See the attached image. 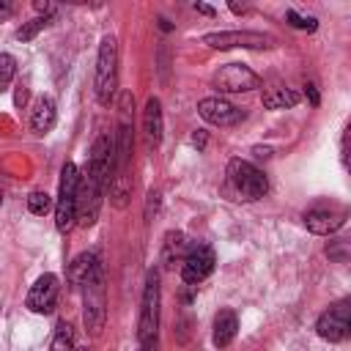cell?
<instances>
[{
  "label": "cell",
  "instance_id": "1",
  "mask_svg": "<svg viewBox=\"0 0 351 351\" xmlns=\"http://www.w3.org/2000/svg\"><path fill=\"white\" fill-rule=\"evenodd\" d=\"M77 192H80V170L74 162H66L60 170L58 197H55V228L69 233L77 222Z\"/></svg>",
  "mask_w": 351,
  "mask_h": 351
},
{
  "label": "cell",
  "instance_id": "2",
  "mask_svg": "<svg viewBox=\"0 0 351 351\" xmlns=\"http://www.w3.org/2000/svg\"><path fill=\"white\" fill-rule=\"evenodd\" d=\"M93 90L99 104H110L115 99V88H118V44L112 36H104L99 44V58H96V80H93Z\"/></svg>",
  "mask_w": 351,
  "mask_h": 351
},
{
  "label": "cell",
  "instance_id": "3",
  "mask_svg": "<svg viewBox=\"0 0 351 351\" xmlns=\"http://www.w3.org/2000/svg\"><path fill=\"white\" fill-rule=\"evenodd\" d=\"M159 274L151 269L145 277L143 288V302H140V321H137V340L140 346H156V332H159Z\"/></svg>",
  "mask_w": 351,
  "mask_h": 351
},
{
  "label": "cell",
  "instance_id": "4",
  "mask_svg": "<svg viewBox=\"0 0 351 351\" xmlns=\"http://www.w3.org/2000/svg\"><path fill=\"white\" fill-rule=\"evenodd\" d=\"M228 181L241 200H258L269 192L266 176L247 159H230L228 162Z\"/></svg>",
  "mask_w": 351,
  "mask_h": 351
},
{
  "label": "cell",
  "instance_id": "5",
  "mask_svg": "<svg viewBox=\"0 0 351 351\" xmlns=\"http://www.w3.org/2000/svg\"><path fill=\"white\" fill-rule=\"evenodd\" d=\"M211 85L219 93H244V90L261 88V77L244 63H225V66H219L214 71Z\"/></svg>",
  "mask_w": 351,
  "mask_h": 351
},
{
  "label": "cell",
  "instance_id": "6",
  "mask_svg": "<svg viewBox=\"0 0 351 351\" xmlns=\"http://www.w3.org/2000/svg\"><path fill=\"white\" fill-rule=\"evenodd\" d=\"M203 44H208L211 49H269L274 47V38L266 33H255V30H217V33H206Z\"/></svg>",
  "mask_w": 351,
  "mask_h": 351
},
{
  "label": "cell",
  "instance_id": "7",
  "mask_svg": "<svg viewBox=\"0 0 351 351\" xmlns=\"http://www.w3.org/2000/svg\"><path fill=\"white\" fill-rule=\"evenodd\" d=\"M351 329V307L348 302H337L329 310H324L315 321V332L326 343H343Z\"/></svg>",
  "mask_w": 351,
  "mask_h": 351
},
{
  "label": "cell",
  "instance_id": "8",
  "mask_svg": "<svg viewBox=\"0 0 351 351\" xmlns=\"http://www.w3.org/2000/svg\"><path fill=\"white\" fill-rule=\"evenodd\" d=\"M214 263H217V255L208 244H189L181 261V280L189 285H197L214 271Z\"/></svg>",
  "mask_w": 351,
  "mask_h": 351
},
{
  "label": "cell",
  "instance_id": "9",
  "mask_svg": "<svg viewBox=\"0 0 351 351\" xmlns=\"http://www.w3.org/2000/svg\"><path fill=\"white\" fill-rule=\"evenodd\" d=\"M346 219H348V208L346 206H335V203L313 206L310 211H304V225L315 236H329V233L340 230L346 225Z\"/></svg>",
  "mask_w": 351,
  "mask_h": 351
},
{
  "label": "cell",
  "instance_id": "10",
  "mask_svg": "<svg viewBox=\"0 0 351 351\" xmlns=\"http://www.w3.org/2000/svg\"><path fill=\"white\" fill-rule=\"evenodd\" d=\"M104 184L90 178L85 173V178L80 176V192H77V219L80 225H93L96 217H99V206H101V197H104Z\"/></svg>",
  "mask_w": 351,
  "mask_h": 351
},
{
  "label": "cell",
  "instance_id": "11",
  "mask_svg": "<svg viewBox=\"0 0 351 351\" xmlns=\"http://www.w3.org/2000/svg\"><path fill=\"white\" fill-rule=\"evenodd\" d=\"M82 293H85V310H82L85 326H88L90 335H99L101 326H104V315H107V310H104V282H101V271H99L93 280H88V282L82 285Z\"/></svg>",
  "mask_w": 351,
  "mask_h": 351
},
{
  "label": "cell",
  "instance_id": "12",
  "mask_svg": "<svg viewBox=\"0 0 351 351\" xmlns=\"http://www.w3.org/2000/svg\"><path fill=\"white\" fill-rule=\"evenodd\" d=\"M58 293H60V280L47 271V274H41V277L33 282V288H30V293H27V307H30L33 313H38V315H47V313L55 310Z\"/></svg>",
  "mask_w": 351,
  "mask_h": 351
},
{
  "label": "cell",
  "instance_id": "13",
  "mask_svg": "<svg viewBox=\"0 0 351 351\" xmlns=\"http://www.w3.org/2000/svg\"><path fill=\"white\" fill-rule=\"evenodd\" d=\"M197 112L203 121L214 123V126H236L244 121V112L239 107H233L230 101H225L222 96H208V99H200L197 104Z\"/></svg>",
  "mask_w": 351,
  "mask_h": 351
},
{
  "label": "cell",
  "instance_id": "14",
  "mask_svg": "<svg viewBox=\"0 0 351 351\" xmlns=\"http://www.w3.org/2000/svg\"><path fill=\"white\" fill-rule=\"evenodd\" d=\"M143 134H145V145L156 148L162 143V104L156 96H148L145 110H143Z\"/></svg>",
  "mask_w": 351,
  "mask_h": 351
},
{
  "label": "cell",
  "instance_id": "15",
  "mask_svg": "<svg viewBox=\"0 0 351 351\" xmlns=\"http://www.w3.org/2000/svg\"><path fill=\"white\" fill-rule=\"evenodd\" d=\"M99 271H101L99 258H96L93 252H82V255L74 258V263H71V269H69V280H71L74 288H82V285H85L88 280H93Z\"/></svg>",
  "mask_w": 351,
  "mask_h": 351
},
{
  "label": "cell",
  "instance_id": "16",
  "mask_svg": "<svg viewBox=\"0 0 351 351\" xmlns=\"http://www.w3.org/2000/svg\"><path fill=\"white\" fill-rule=\"evenodd\" d=\"M236 329H239L236 313H233V310H219V313L214 315V335H211L214 346H217V348H228V346L233 343V337H236Z\"/></svg>",
  "mask_w": 351,
  "mask_h": 351
},
{
  "label": "cell",
  "instance_id": "17",
  "mask_svg": "<svg viewBox=\"0 0 351 351\" xmlns=\"http://www.w3.org/2000/svg\"><path fill=\"white\" fill-rule=\"evenodd\" d=\"M58 121V110H55V101L49 96H41L30 112V129L36 134H47Z\"/></svg>",
  "mask_w": 351,
  "mask_h": 351
},
{
  "label": "cell",
  "instance_id": "18",
  "mask_svg": "<svg viewBox=\"0 0 351 351\" xmlns=\"http://www.w3.org/2000/svg\"><path fill=\"white\" fill-rule=\"evenodd\" d=\"M186 250H189L186 236H184V233H178V230H170V233L165 236L162 263H165L167 269H170V266H176V263H181V261H184V255H186Z\"/></svg>",
  "mask_w": 351,
  "mask_h": 351
},
{
  "label": "cell",
  "instance_id": "19",
  "mask_svg": "<svg viewBox=\"0 0 351 351\" xmlns=\"http://www.w3.org/2000/svg\"><path fill=\"white\" fill-rule=\"evenodd\" d=\"M299 101V93L291 88H269L263 90V107L266 110H285Z\"/></svg>",
  "mask_w": 351,
  "mask_h": 351
},
{
  "label": "cell",
  "instance_id": "20",
  "mask_svg": "<svg viewBox=\"0 0 351 351\" xmlns=\"http://www.w3.org/2000/svg\"><path fill=\"white\" fill-rule=\"evenodd\" d=\"M49 351H77V348H74V332H71L69 324H58Z\"/></svg>",
  "mask_w": 351,
  "mask_h": 351
},
{
  "label": "cell",
  "instance_id": "21",
  "mask_svg": "<svg viewBox=\"0 0 351 351\" xmlns=\"http://www.w3.org/2000/svg\"><path fill=\"white\" fill-rule=\"evenodd\" d=\"M14 74H16V60L8 52H0V90H8Z\"/></svg>",
  "mask_w": 351,
  "mask_h": 351
},
{
  "label": "cell",
  "instance_id": "22",
  "mask_svg": "<svg viewBox=\"0 0 351 351\" xmlns=\"http://www.w3.org/2000/svg\"><path fill=\"white\" fill-rule=\"evenodd\" d=\"M47 25H49V19H44V16H36V19L25 22V25L16 30V38H19V41H30V38H36V33H38V30H44Z\"/></svg>",
  "mask_w": 351,
  "mask_h": 351
},
{
  "label": "cell",
  "instance_id": "23",
  "mask_svg": "<svg viewBox=\"0 0 351 351\" xmlns=\"http://www.w3.org/2000/svg\"><path fill=\"white\" fill-rule=\"evenodd\" d=\"M27 208H30L33 214L44 217V214L52 208V197H49L47 192H30V197H27Z\"/></svg>",
  "mask_w": 351,
  "mask_h": 351
},
{
  "label": "cell",
  "instance_id": "24",
  "mask_svg": "<svg viewBox=\"0 0 351 351\" xmlns=\"http://www.w3.org/2000/svg\"><path fill=\"white\" fill-rule=\"evenodd\" d=\"M285 19H288V25H291V27H299V30H307V33H313V30L318 27V22H315L313 16H302V14H296L293 8H291V11H285Z\"/></svg>",
  "mask_w": 351,
  "mask_h": 351
},
{
  "label": "cell",
  "instance_id": "25",
  "mask_svg": "<svg viewBox=\"0 0 351 351\" xmlns=\"http://www.w3.org/2000/svg\"><path fill=\"white\" fill-rule=\"evenodd\" d=\"M33 5H36V11H38V14H44V19H49V16H55V11H58V8L52 5V3H41V0H36Z\"/></svg>",
  "mask_w": 351,
  "mask_h": 351
},
{
  "label": "cell",
  "instance_id": "26",
  "mask_svg": "<svg viewBox=\"0 0 351 351\" xmlns=\"http://www.w3.org/2000/svg\"><path fill=\"white\" fill-rule=\"evenodd\" d=\"M304 93H307V99H310V104H313V107H318V104H321V96H318L315 85H304Z\"/></svg>",
  "mask_w": 351,
  "mask_h": 351
},
{
  "label": "cell",
  "instance_id": "27",
  "mask_svg": "<svg viewBox=\"0 0 351 351\" xmlns=\"http://www.w3.org/2000/svg\"><path fill=\"white\" fill-rule=\"evenodd\" d=\"M14 14V3H8V0H0V22L3 19H8Z\"/></svg>",
  "mask_w": 351,
  "mask_h": 351
},
{
  "label": "cell",
  "instance_id": "28",
  "mask_svg": "<svg viewBox=\"0 0 351 351\" xmlns=\"http://www.w3.org/2000/svg\"><path fill=\"white\" fill-rule=\"evenodd\" d=\"M192 145H195V148H203V145H206V134H203V132H195V134H192Z\"/></svg>",
  "mask_w": 351,
  "mask_h": 351
},
{
  "label": "cell",
  "instance_id": "29",
  "mask_svg": "<svg viewBox=\"0 0 351 351\" xmlns=\"http://www.w3.org/2000/svg\"><path fill=\"white\" fill-rule=\"evenodd\" d=\"M195 8H197L200 14H206V16H214V8H211V5H206V3H197Z\"/></svg>",
  "mask_w": 351,
  "mask_h": 351
},
{
  "label": "cell",
  "instance_id": "30",
  "mask_svg": "<svg viewBox=\"0 0 351 351\" xmlns=\"http://www.w3.org/2000/svg\"><path fill=\"white\" fill-rule=\"evenodd\" d=\"M230 11H233V14H244V5H239V3H230Z\"/></svg>",
  "mask_w": 351,
  "mask_h": 351
},
{
  "label": "cell",
  "instance_id": "31",
  "mask_svg": "<svg viewBox=\"0 0 351 351\" xmlns=\"http://www.w3.org/2000/svg\"><path fill=\"white\" fill-rule=\"evenodd\" d=\"M159 27H162V30H173V25H170L167 19H159Z\"/></svg>",
  "mask_w": 351,
  "mask_h": 351
},
{
  "label": "cell",
  "instance_id": "32",
  "mask_svg": "<svg viewBox=\"0 0 351 351\" xmlns=\"http://www.w3.org/2000/svg\"><path fill=\"white\" fill-rule=\"evenodd\" d=\"M154 348H156V346H140L137 351H154Z\"/></svg>",
  "mask_w": 351,
  "mask_h": 351
},
{
  "label": "cell",
  "instance_id": "33",
  "mask_svg": "<svg viewBox=\"0 0 351 351\" xmlns=\"http://www.w3.org/2000/svg\"><path fill=\"white\" fill-rule=\"evenodd\" d=\"M0 203H3V192H0Z\"/></svg>",
  "mask_w": 351,
  "mask_h": 351
}]
</instances>
